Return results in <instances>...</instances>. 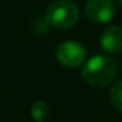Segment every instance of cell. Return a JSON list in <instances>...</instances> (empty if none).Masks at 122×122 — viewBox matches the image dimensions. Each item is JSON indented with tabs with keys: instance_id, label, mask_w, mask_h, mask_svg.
I'll use <instances>...</instances> for the list:
<instances>
[{
	"instance_id": "1",
	"label": "cell",
	"mask_w": 122,
	"mask_h": 122,
	"mask_svg": "<svg viewBox=\"0 0 122 122\" xmlns=\"http://www.w3.org/2000/svg\"><path fill=\"white\" fill-rule=\"evenodd\" d=\"M117 74V63L106 55H95L89 58L81 70L83 80L95 88H102L112 84Z\"/></svg>"
},
{
	"instance_id": "6",
	"label": "cell",
	"mask_w": 122,
	"mask_h": 122,
	"mask_svg": "<svg viewBox=\"0 0 122 122\" xmlns=\"http://www.w3.org/2000/svg\"><path fill=\"white\" fill-rule=\"evenodd\" d=\"M30 116L34 121L42 122L46 117L49 116V105L42 100L36 101L30 108Z\"/></svg>"
},
{
	"instance_id": "4",
	"label": "cell",
	"mask_w": 122,
	"mask_h": 122,
	"mask_svg": "<svg viewBox=\"0 0 122 122\" xmlns=\"http://www.w3.org/2000/svg\"><path fill=\"white\" fill-rule=\"evenodd\" d=\"M55 56L61 64L66 67H79L85 59V50L80 43L66 41L56 47Z\"/></svg>"
},
{
	"instance_id": "7",
	"label": "cell",
	"mask_w": 122,
	"mask_h": 122,
	"mask_svg": "<svg viewBox=\"0 0 122 122\" xmlns=\"http://www.w3.org/2000/svg\"><path fill=\"white\" fill-rule=\"evenodd\" d=\"M109 100H110V104L114 106V109L122 113V80H118L113 84L109 92Z\"/></svg>"
},
{
	"instance_id": "2",
	"label": "cell",
	"mask_w": 122,
	"mask_h": 122,
	"mask_svg": "<svg viewBox=\"0 0 122 122\" xmlns=\"http://www.w3.org/2000/svg\"><path fill=\"white\" fill-rule=\"evenodd\" d=\"M79 20V9L71 0H54L46 9V21L56 29H70Z\"/></svg>"
},
{
	"instance_id": "8",
	"label": "cell",
	"mask_w": 122,
	"mask_h": 122,
	"mask_svg": "<svg viewBox=\"0 0 122 122\" xmlns=\"http://www.w3.org/2000/svg\"><path fill=\"white\" fill-rule=\"evenodd\" d=\"M116 1H117V3H118V4H119V5H121V7H122V0H116Z\"/></svg>"
},
{
	"instance_id": "3",
	"label": "cell",
	"mask_w": 122,
	"mask_h": 122,
	"mask_svg": "<svg viewBox=\"0 0 122 122\" xmlns=\"http://www.w3.org/2000/svg\"><path fill=\"white\" fill-rule=\"evenodd\" d=\"M117 13L113 0H89L85 4V16L96 24L109 22Z\"/></svg>"
},
{
	"instance_id": "5",
	"label": "cell",
	"mask_w": 122,
	"mask_h": 122,
	"mask_svg": "<svg viewBox=\"0 0 122 122\" xmlns=\"http://www.w3.org/2000/svg\"><path fill=\"white\" fill-rule=\"evenodd\" d=\"M100 45L106 53L118 54L122 51V26L119 25H110L100 37Z\"/></svg>"
}]
</instances>
